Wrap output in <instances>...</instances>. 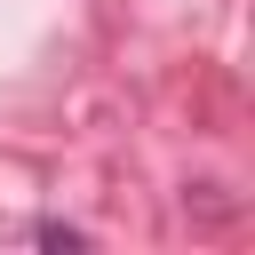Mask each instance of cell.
I'll use <instances>...</instances> for the list:
<instances>
[{
  "label": "cell",
  "mask_w": 255,
  "mask_h": 255,
  "mask_svg": "<svg viewBox=\"0 0 255 255\" xmlns=\"http://www.w3.org/2000/svg\"><path fill=\"white\" fill-rule=\"evenodd\" d=\"M32 239H40V247H88V231H80V223H56V215L32 223Z\"/></svg>",
  "instance_id": "1"
}]
</instances>
